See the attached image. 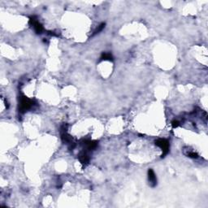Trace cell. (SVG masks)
<instances>
[{
    "label": "cell",
    "instance_id": "cell-1",
    "mask_svg": "<svg viewBox=\"0 0 208 208\" xmlns=\"http://www.w3.org/2000/svg\"><path fill=\"white\" fill-rule=\"evenodd\" d=\"M61 139H62V141L64 144L67 145L68 146V149L70 150H72L74 148L76 147V142L73 141V139L72 137L70 136L67 132V124H63V126L61 127Z\"/></svg>",
    "mask_w": 208,
    "mask_h": 208
},
{
    "label": "cell",
    "instance_id": "cell-2",
    "mask_svg": "<svg viewBox=\"0 0 208 208\" xmlns=\"http://www.w3.org/2000/svg\"><path fill=\"white\" fill-rule=\"evenodd\" d=\"M34 105V101L25 96L21 97L19 104V112L21 113H25L26 111L30 110Z\"/></svg>",
    "mask_w": 208,
    "mask_h": 208
},
{
    "label": "cell",
    "instance_id": "cell-3",
    "mask_svg": "<svg viewBox=\"0 0 208 208\" xmlns=\"http://www.w3.org/2000/svg\"><path fill=\"white\" fill-rule=\"evenodd\" d=\"M155 145L157 146H159L160 149L162 150L163 154L161 157L162 158L165 157V156L168 154V152H169V146H170V145H169V141H168V140H166V139L159 138L157 139V140L155 141Z\"/></svg>",
    "mask_w": 208,
    "mask_h": 208
},
{
    "label": "cell",
    "instance_id": "cell-4",
    "mask_svg": "<svg viewBox=\"0 0 208 208\" xmlns=\"http://www.w3.org/2000/svg\"><path fill=\"white\" fill-rule=\"evenodd\" d=\"M30 25L33 26L35 32L38 34H42L43 31V26L42 25V24L38 21V19L36 18V16H33L30 17Z\"/></svg>",
    "mask_w": 208,
    "mask_h": 208
},
{
    "label": "cell",
    "instance_id": "cell-5",
    "mask_svg": "<svg viewBox=\"0 0 208 208\" xmlns=\"http://www.w3.org/2000/svg\"><path fill=\"white\" fill-rule=\"evenodd\" d=\"M148 180H149V182L150 184V186L155 187L156 185H157V178H156L155 174L152 169L148 170Z\"/></svg>",
    "mask_w": 208,
    "mask_h": 208
},
{
    "label": "cell",
    "instance_id": "cell-6",
    "mask_svg": "<svg viewBox=\"0 0 208 208\" xmlns=\"http://www.w3.org/2000/svg\"><path fill=\"white\" fill-rule=\"evenodd\" d=\"M82 143L86 146V147L88 150H93L97 147L98 146V142L95 141H90V140H87V139H83L82 140Z\"/></svg>",
    "mask_w": 208,
    "mask_h": 208
},
{
    "label": "cell",
    "instance_id": "cell-7",
    "mask_svg": "<svg viewBox=\"0 0 208 208\" xmlns=\"http://www.w3.org/2000/svg\"><path fill=\"white\" fill-rule=\"evenodd\" d=\"M78 159L80 160V162L81 163L82 165H86V164H89L90 162V156L88 155V154H87L86 151H82L79 154V155H78Z\"/></svg>",
    "mask_w": 208,
    "mask_h": 208
},
{
    "label": "cell",
    "instance_id": "cell-8",
    "mask_svg": "<svg viewBox=\"0 0 208 208\" xmlns=\"http://www.w3.org/2000/svg\"><path fill=\"white\" fill-rule=\"evenodd\" d=\"M100 60L113 61V56L111 53H103L100 58Z\"/></svg>",
    "mask_w": 208,
    "mask_h": 208
},
{
    "label": "cell",
    "instance_id": "cell-9",
    "mask_svg": "<svg viewBox=\"0 0 208 208\" xmlns=\"http://www.w3.org/2000/svg\"><path fill=\"white\" fill-rule=\"evenodd\" d=\"M104 27H105V23H102L101 25H99L98 26V28H97L96 30H95V31H94V34H93L92 36H95V35H96V34H99V33H100V32H101L102 30H103V29H104Z\"/></svg>",
    "mask_w": 208,
    "mask_h": 208
},
{
    "label": "cell",
    "instance_id": "cell-10",
    "mask_svg": "<svg viewBox=\"0 0 208 208\" xmlns=\"http://www.w3.org/2000/svg\"><path fill=\"white\" fill-rule=\"evenodd\" d=\"M188 157L189 158H193V159H197V158H198V155L197 153H195V152H193V151H189V153L187 154Z\"/></svg>",
    "mask_w": 208,
    "mask_h": 208
},
{
    "label": "cell",
    "instance_id": "cell-11",
    "mask_svg": "<svg viewBox=\"0 0 208 208\" xmlns=\"http://www.w3.org/2000/svg\"><path fill=\"white\" fill-rule=\"evenodd\" d=\"M179 125H180V123H179L178 120H173L172 122V126H173V128H177Z\"/></svg>",
    "mask_w": 208,
    "mask_h": 208
}]
</instances>
